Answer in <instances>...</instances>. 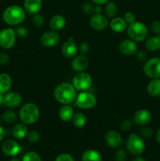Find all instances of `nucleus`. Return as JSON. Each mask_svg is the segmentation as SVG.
<instances>
[{
    "instance_id": "nucleus-1",
    "label": "nucleus",
    "mask_w": 160,
    "mask_h": 161,
    "mask_svg": "<svg viewBox=\"0 0 160 161\" xmlns=\"http://www.w3.org/2000/svg\"><path fill=\"white\" fill-rule=\"evenodd\" d=\"M54 97L61 104L70 105L76 99V89L71 83H60L54 90Z\"/></svg>"
},
{
    "instance_id": "nucleus-2",
    "label": "nucleus",
    "mask_w": 160,
    "mask_h": 161,
    "mask_svg": "<svg viewBox=\"0 0 160 161\" xmlns=\"http://www.w3.org/2000/svg\"><path fill=\"white\" fill-rule=\"evenodd\" d=\"M26 17L24 9L17 5L8 6L3 14V19L6 24L15 26L21 24Z\"/></svg>"
},
{
    "instance_id": "nucleus-3",
    "label": "nucleus",
    "mask_w": 160,
    "mask_h": 161,
    "mask_svg": "<svg viewBox=\"0 0 160 161\" xmlns=\"http://www.w3.org/2000/svg\"><path fill=\"white\" fill-rule=\"evenodd\" d=\"M40 116L39 108L35 104L28 103L22 105L19 113V116L22 122L26 125H31L36 123Z\"/></svg>"
},
{
    "instance_id": "nucleus-4",
    "label": "nucleus",
    "mask_w": 160,
    "mask_h": 161,
    "mask_svg": "<svg viewBox=\"0 0 160 161\" xmlns=\"http://www.w3.org/2000/svg\"><path fill=\"white\" fill-rule=\"evenodd\" d=\"M127 35L130 39L134 42H143L148 36V29L144 23L134 21L130 24L126 28Z\"/></svg>"
},
{
    "instance_id": "nucleus-5",
    "label": "nucleus",
    "mask_w": 160,
    "mask_h": 161,
    "mask_svg": "<svg viewBox=\"0 0 160 161\" xmlns=\"http://www.w3.org/2000/svg\"><path fill=\"white\" fill-rule=\"evenodd\" d=\"M126 148L133 155H141L145 150V143L139 135L131 134L127 138Z\"/></svg>"
},
{
    "instance_id": "nucleus-6",
    "label": "nucleus",
    "mask_w": 160,
    "mask_h": 161,
    "mask_svg": "<svg viewBox=\"0 0 160 161\" xmlns=\"http://www.w3.org/2000/svg\"><path fill=\"white\" fill-rule=\"evenodd\" d=\"M92 84V76L89 73L84 72H78L72 80V85L76 89V91H86L91 87Z\"/></svg>"
},
{
    "instance_id": "nucleus-7",
    "label": "nucleus",
    "mask_w": 160,
    "mask_h": 161,
    "mask_svg": "<svg viewBox=\"0 0 160 161\" xmlns=\"http://www.w3.org/2000/svg\"><path fill=\"white\" fill-rule=\"evenodd\" d=\"M76 105L83 109H90L94 108L97 103V97L92 93L86 91H82L75 99Z\"/></svg>"
},
{
    "instance_id": "nucleus-8",
    "label": "nucleus",
    "mask_w": 160,
    "mask_h": 161,
    "mask_svg": "<svg viewBox=\"0 0 160 161\" xmlns=\"http://www.w3.org/2000/svg\"><path fill=\"white\" fill-rule=\"evenodd\" d=\"M144 73L151 79H160V58H152L144 63Z\"/></svg>"
},
{
    "instance_id": "nucleus-9",
    "label": "nucleus",
    "mask_w": 160,
    "mask_h": 161,
    "mask_svg": "<svg viewBox=\"0 0 160 161\" xmlns=\"http://www.w3.org/2000/svg\"><path fill=\"white\" fill-rule=\"evenodd\" d=\"M17 35L14 29L4 28L0 31V47L3 49H11L16 43Z\"/></svg>"
},
{
    "instance_id": "nucleus-10",
    "label": "nucleus",
    "mask_w": 160,
    "mask_h": 161,
    "mask_svg": "<svg viewBox=\"0 0 160 161\" xmlns=\"http://www.w3.org/2000/svg\"><path fill=\"white\" fill-rule=\"evenodd\" d=\"M60 42V35L56 31H48L44 32L40 37V42L45 47H52Z\"/></svg>"
},
{
    "instance_id": "nucleus-11",
    "label": "nucleus",
    "mask_w": 160,
    "mask_h": 161,
    "mask_svg": "<svg viewBox=\"0 0 160 161\" xmlns=\"http://www.w3.org/2000/svg\"><path fill=\"white\" fill-rule=\"evenodd\" d=\"M105 142L109 147L116 149L123 144V138L122 135L116 130H108L105 135Z\"/></svg>"
},
{
    "instance_id": "nucleus-12",
    "label": "nucleus",
    "mask_w": 160,
    "mask_h": 161,
    "mask_svg": "<svg viewBox=\"0 0 160 161\" xmlns=\"http://www.w3.org/2000/svg\"><path fill=\"white\" fill-rule=\"evenodd\" d=\"M1 148L3 153L9 157H15L20 151V145L12 139H7L3 142Z\"/></svg>"
},
{
    "instance_id": "nucleus-13",
    "label": "nucleus",
    "mask_w": 160,
    "mask_h": 161,
    "mask_svg": "<svg viewBox=\"0 0 160 161\" xmlns=\"http://www.w3.org/2000/svg\"><path fill=\"white\" fill-rule=\"evenodd\" d=\"M21 95L17 92H8L3 97V105L8 108H17L22 103Z\"/></svg>"
},
{
    "instance_id": "nucleus-14",
    "label": "nucleus",
    "mask_w": 160,
    "mask_h": 161,
    "mask_svg": "<svg viewBox=\"0 0 160 161\" xmlns=\"http://www.w3.org/2000/svg\"><path fill=\"white\" fill-rule=\"evenodd\" d=\"M89 25L91 28L96 31H102L108 25V20L105 16L100 14H93L89 19Z\"/></svg>"
},
{
    "instance_id": "nucleus-15",
    "label": "nucleus",
    "mask_w": 160,
    "mask_h": 161,
    "mask_svg": "<svg viewBox=\"0 0 160 161\" xmlns=\"http://www.w3.org/2000/svg\"><path fill=\"white\" fill-rule=\"evenodd\" d=\"M152 120V114L150 112L145 108H142L136 112L133 116V123L137 126H144L147 125Z\"/></svg>"
},
{
    "instance_id": "nucleus-16",
    "label": "nucleus",
    "mask_w": 160,
    "mask_h": 161,
    "mask_svg": "<svg viewBox=\"0 0 160 161\" xmlns=\"http://www.w3.org/2000/svg\"><path fill=\"white\" fill-rule=\"evenodd\" d=\"M119 50L125 56H131L135 54L137 51V45L136 42L132 39H125L119 44Z\"/></svg>"
},
{
    "instance_id": "nucleus-17",
    "label": "nucleus",
    "mask_w": 160,
    "mask_h": 161,
    "mask_svg": "<svg viewBox=\"0 0 160 161\" xmlns=\"http://www.w3.org/2000/svg\"><path fill=\"white\" fill-rule=\"evenodd\" d=\"M89 65V59L85 54L78 55L72 61V69L76 72H81L86 70Z\"/></svg>"
},
{
    "instance_id": "nucleus-18",
    "label": "nucleus",
    "mask_w": 160,
    "mask_h": 161,
    "mask_svg": "<svg viewBox=\"0 0 160 161\" xmlns=\"http://www.w3.org/2000/svg\"><path fill=\"white\" fill-rule=\"evenodd\" d=\"M78 52V47L74 41L72 37H70L67 39V42L64 43L62 47V53L65 58H72L76 56Z\"/></svg>"
},
{
    "instance_id": "nucleus-19",
    "label": "nucleus",
    "mask_w": 160,
    "mask_h": 161,
    "mask_svg": "<svg viewBox=\"0 0 160 161\" xmlns=\"http://www.w3.org/2000/svg\"><path fill=\"white\" fill-rule=\"evenodd\" d=\"M42 6V0H24V8L27 13L30 14H38Z\"/></svg>"
},
{
    "instance_id": "nucleus-20",
    "label": "nucleus",
    "mask_w": 160,
    "mask_h": 161,
    "mask_svg": "<svg viewBox=\"0 0 160 161\" xmlns=\"http://www.w3.org/2000/svg\"><path fill=\"white\" fill-rule=\"evenodd\" d=\"M109 25L111 29L117 33L123 32L127 28V23L122 17H114L110 21Z\"/></svg>"
},
{
    "instance_id": "nucleus-21",
    "label": "nucleus",
    "mask_w": 160,
    "mask_h": 161,
    "mask_svg": "<svg viewBox=\"0 0 160 161\" xmlns=\"http://www.w3.org/2000/svg\"><path fill=\"white\" fill-rule=\"evenodd\" d=\"M12 79L9 74H0V94H5L9 92L12 86Z\"/></svg>"
},
{
    "instance_id": "nucleus-22",
    "label": "nucleus",
    "mask_w": 160,
    "mask_h": 161,
    "mask_svg": "<svg viewBox=\"0 0 160 161\" xmlns=\"http://www.w3.org/2000/svg\"><path fill=\"white\" fill-rule=\"evenodd\" d=\"M50 25L53 31H60L65 27L66 19L62 15H55L50 19Z\"/></svg>"
},
{
    "instance_id": "nucleus-23",
    "label": "nucleus",
    "mask_w": 160,
    "mask_h": 161,
    "mask_svg": "<svg viewBox=\"0 0 160 161\" xmlns=\"http://www.w3.org/2000/svg\"><path fill=\"white\" fill-rule=\"evenodd\" d=\"M147 92L152 97L160 95V79H152L147 86Z\"/></svg>"
},
{
    "instance_id": "nucleus-24",
    "label": "nucleus",
    "mask_w": 160,
    "mask_h": 161,
    "mask_svg": "<svg viewBox=\"0 0 160 161\" xmlns=\"http://www.w3.org/2000/svg\"><path fill=\"white\" fill-rule=\"evenodd\" d=\"M28 133V129L27 127L26 124H17L13 127L12 134L13 137L17 139H23L24 138L27 137Z\"/></svg>"
},
{
    "instance_id": "nucleus-25",
    "label": "nucleus",
    "mask_w": 160,
    "mask_h": 161,
    "mask_svg": "<svg viewBox=\"0 0 160 161\" xmlns=\"http://www.w3.org/2000/svg\"><path fill=\"white\" fill-rule=\"evenodd\" d=\"M74 115V109L71 105H64L59 110V117L61 120L64 122L72 120V118Z\"/></svg>"
},
{
    "instance_id": "nucleus-26",
    "label": "nucleus",
    "mask_w": 160,
    "mask_h": 161,
    "mask_svg": "<svg viewBox=\"0 0 160 161\" xmlns=\"http://www.w3.org/2000/svg\"><path fill=\"white\" fill-rule=\"evenodd\" d=\"M145 47L149 51L155 52L160 50V34L156 36H152L146 40Z\"/></svg>"
},
{
    "instance_id": "nucleus-27",
    "label": "nucleus",
    "mask_w": 160,
    "mask_h": 161,
    "mask_svg": "<svg viewBox=\"0 0 160 161\" xmlns=\"http://www.w3.org/2000/svg\"><path fill=\"white\" fill-rule=\"evenodd\" d=\"M101 160L100 153L95 149H88L82 156V161H101Z\"/></svg>"
},
{
    "instance_id": "nucleus-28",
    "label": "nucleus",
    "mask_w": 160,
    "mask_h": 161,
    "mask_svg": "<svg viewBox=\"0 0 160 161\" xmlns=\"http://www.w3.org/2000/svg\"><path fill=\"white\" fill-rule=\"evenodd\" d=\"M72 124L75 127L81 128L83 127L86 124V117L83 113H74L73 116L72 118Z\"/></svg>"
},
{
    "instance_id": "nucleus-29",
    "label": "nucleus",
    "mask_w": 160,
    "mask_h": 161,
    "mask_svg": "<svg viewBox=\"0 0 160 161\" xmlns=\"http://www.w3.org/2000/svg\"><path fill=\"white\" fill-rule=\"evenodd\" d=\"M117 10L118 8L115 3L114 2H109L108 3H107L106 6H105V16L108 18H114V17H115L116 14H117Z\"/></svg>"
},
{
    "instance_id": "nucleus-30",
    "label": "nucleus",
    "mask_w": 160,
    "mask_h": 161,
    "mask_svg": "<svg viewBox=\"0 0 160 161\" xmlns=\"http://www.w3.org/2000/svg\"><path fill=\"white\" fill-rule=\"evenodd\" d=\"M22 161H42V158L37 153L28 152L24 155Z\"/></svg>"
},
{
    "instance_id": "nucleus-31",
    "label": "nucleus",
    "mask_w": 160,
    "mask_h": 161,
    "mask_svg": "<svg viewBox=\"0 0 160 161\" xmlns=\"http://www.w3.org/2000/svg\"><path fill=\"white\" fill-rule=\"evenodd\" d=\"M3 120L7 124H13L17 120V114L13 111H6L3 116Z\"/></svg>"
},
{
    "instance_id": "nucleus-32",
    "label": "nucleus",
    "mask_w": 160,
    "mask_h": 161,
    "mask_svg": "<svg viewBox=\"0 0 160 161\" xmlns=\"http://www.w3.org/2000/svg\"><path fill=\"white\" fill-rule=\"evenodd\" d=\"M32 22L34 25L37 28H42L45 24V20H44L43 17L41 14H34V17L32 18Z\"/></svg>"
},
{
    "instance_id": "nucleus-33",
    "label": "nucleus",
    "mask_w": 160,
    "mask_h": 161,
    "mask_svg": "<svg viewBox=\"0 0 160 161\" xmlns=\"http://www.w3.org/2000/svg\"><path fill=\"white\" fill-rule=\"evenodd\" d=\"M27 138L31 143H36L40 139V135L36 130H31L27 135Z\"/></svg>"
},
{
    "instance_id": "nucleus-34",
    "label": "nucleus",
    "mask_w": 160,
    "mask_h": 161,
    "mask_svg": "<svg viewBox=\"0 0 160 161\" xmlns=\"http://www.w3.org/2000/svg\"><path fill=\"white\" fill-rule=\"evenodd\" d=\"M14 31H15L17 36H18L20 38H24L28 35V29H27V28H25L24 26H17L14 29Z\"/></svg>"
},
{
    "instance_id": "nucleus-35",
    "label": "nucleus",
    "mask_w": 160,
    "mask_h": 161,
    "mask_svg": "<svg viewBox=\"0 0 160 161\" xmlns=\"http://www.w3.org/2000/svg\"><path fill=\"white\" fill-rule=\"evenodd\" d=\"M94 7L95 6L91 3H85L82 6V9H83V11L85 14L92 15V14H94Z\"/></svg>"
},
{
    "instance_id": "nucleus-36",
    "label": "nucleus",
    "mask_w": 160,
    "mask_h": 161,
    "mask_svg": "<svg viewBox=\"0 0 160 161\" xmlns=\"http://www.w3.org/2000/svg\"><path fill=\"white\" fill-rule=\"evenodd\" d=\"M126 153L124 149H120L115 153V161H125L126 160Z\"/></svg>"
},
{
    "instance_id": "nucleus-37",
    "label": "nucleus",
    "mask_w": 160,
    "mask_h": 161,
    "mask_svg": "<svg viewBox=\"0 0 160 161\" xmlns=\"http://www.w3.org/2000/svg\"><path fill=\"white\" fill-rule=\"evenodd\" d=\"M124 20H125L127 24H132L134 21H136V17H135V14H133V12H130V11H128V12L125 13L124 14Z\"/></svg>"
},
{
    "instance_id": "nucleus-38",
    "label": "nucleus",
    "mask_w": 160,
    "mask_h": 161,
    "mask_svg": "<svg viewBox=\"0 0 160 161\" xmlns=\"http://www.w3.org/2000/svg\"><path fill=\"white\" fill-rule=\"evenodd\" d=\"M55 161H75V160L70 154L62 153L56 157Z\"/></svg>"
},
{
    "instance_id": "nucleus-39",
    "label": "nucleus",
    "mask_w": 160,
    "mask_h": 161,
    "mask_svg": "<svg viewBox=\"0 0 160 161\" xmlns=\"http://www.w3.org/2000/svg\"><path fill=\"white\" fill-rule=\"evenodd\" d=\"M78 50H79V52L82 54H86V53H87L88 52H89V45L88 44V42H83L82 43H80L79 46H78Z\"/></svg>"
},
{
    "instance_id": "nucleus-40",
    "label": "nucleus",
    "mask_w": 160,
    "mask_h": 161,
    "mask_svg": "<svg viewBox=\"0 0 160 161\" xmlns=\"http://www.w3.org/2000/svg\"><path fill=\"white\" fill-rule=\"evenodd\" d=\"M151 28L152 31L155 34H160V21L158 20H155L151 25Z\"/></svg>"
},
{
    "instance_id": "nucleus-41",
    "label": "nucleus",
    "mask_w": 160,
    "mask_h": 161,
    "mask_svg": "<svg viewBox=\"0 0 160 161\" xmlns=\"http://www.w3.org/2000/svg\"><path fill=\"white\" fill-rule=\"evenodd\" d=\"M141 135L144 138H150L153 135V131L149 127H144L141 130Z\"/></svg>"
},
{
    "instance_id": "nucleus-42",
    "label": "nucleus",
    "mask_w": 160,
    "mask_h": 161,
    "mask_svg": "<svg viewBox=\"0 0 160 161\" xmlns=\"http://www.w3.org/2000/svg\"><path fill=\"white\" fill-rule=\"evenodd\" d=\"M9 62V57L4 52H0V64H6Z\"/></svg>"
},
{
    "instance_id": "nucleus-43",
    "label": "nucleus",
    "mask_w": 160,
    "mask_h": 161,
    "mask_svg": "<svg viewBox=\"0 0 160 161\" xmlns=\"http://www.w3.org/2000/svg\"><path fill=\"white\" fill-rule=\"evenodd\" d=\"M136 57L141 62H145V61H147V54L144 51H136Z\"/></svg>"
},
{
    "instance_id": "nucleus-44",
    "label": "nucleus",
    "mask_w": 160,
    "mask_h": 161,
    "mask_svg": "<svg viewBox=\"0 0 160 161\" xmlns=\"http://www.w3.org/2000/svg\"><path fill=\"white\" fill-rule=\"evenodd\" d=\"M132 125H133V123L130 120H125L124 122L122 123L121 124V128L123 130H129L132 127Z\"/></svg>"
},
{
    "instance_id": "nucleus-45",
    "label": "nucleus",
    "mask_w": 160,
    "mask_h": 161,
    "mask_svg": "<svg viewBox=\"0 0 160 161\" xmlns=\"http://www.w3.org/2000/svg\"><path fill=\"white\" fill-rule=\"evenodd\" d=\"M91 1L97 5H104L108 3L109 0H91Z\"/></svg>"
},
{
    "instance_id": "nucleus-46",
    "label": "nucleus",
    "mask_w": 160,
    "mask_h": 161,
    "mask_svg": "<svg viewBox=\"0 0 160 161\" xmlns=\"http://www.w3.org/2000/svg\"><path fill=\"white\" fill-rule=\"evenodd\" d=\"M101 7L100 6V5H97V6L94 7V14H100L101 13Z\"/></svg>"
},
{
    "instance_id": "nucleus-47",
    "label": "nucleus",
    "mask_w": 160,
    "mask_h": 161,
    "mask_svg": "<svg viewBox=\"0 0 160 161\" xmlns=\"http://www.w3.org/2000/svg\"><path fill=\"white\" fill-rule=\"evenodd\" d=\"M5 136V130L2 126H0V142L3 139Z\"/></svg>"
},
{
    "instance_id": "nucleus-48",
    "label": "nucleus",
    "mask_w": 160,
    "mask_h": 161,
    "mask_svg": "<svg viewBox=\"0 0 160 161\" xmlns=\"http://www.w3.org/2000/svg\"><path fill=\"white\" fill-rule=\"evenodd\" d=\"M155 139H156V142L160 144V127L157 130L156 135H155Z\"/></svg>"
},
{
    "instance_id": "nucleus-49",
    "label": "nucleus",
    "mask_w": 160,
    "mask_h": 161,
    "mask_svg": "<svg viewBox=\"0 0 160 161\" xmlns=\"http://www.w3.org/2000/svg\"><path fill=\"white\" fill-rule=\"evenodd\" d=\"M132 161H146V160H144V158H142V157H135L134 159H133Z\"/></svg>"
},
{
    "instance_id": "nucleus-50",
    "label": "nucleus",
    "mask_w": 160,
    "mask_h": 161,
    "mask_svg": "<svg viewBox=\"0 0 160 161\" xmlns=\"http://www.w3.org/2000/svg\"><path fill=\"white\" fill-rule=\"evenodd\" d=\"M3 97H4V95L3 94H0V105H3Z\"/></svg>"
},
{
    "instance_id": "nucleus-51",
    "label": "nucleus",
    "mask_w": 160,
    "mask_h": 161,
    "mask_svg": "<svg viewBox=\"0 0 160 161\" xmlns=\"http://www.w3.org/2000/svg\"><path fill=\"white\" fill-rule=\"evenodd\" d=\"M10 161H20V160L19 158H16L15 157V158H13Z\"/></svg>"
},
{
    "instance_id": "nucleus-52",
    "label": "nucleus",
    "mask_w": 160,
    "mask_h": 161,
    "mask_svg": "<svg viewBox=\"0 0 160 161\" xmlns=\"http://www.w3.org/2000/svg\"><path fill=\"white\" fill-rule=\"evenodd\" d=\"M0 122H1V116H0Z\"/></svg>"
}]
</instances>
